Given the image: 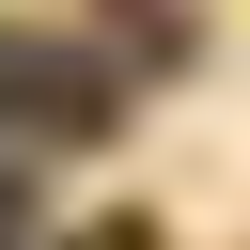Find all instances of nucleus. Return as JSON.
<instances>
[{
    "mask_svg": "<svg viewBox=\"0 0 250 250\" xmlns=\"http://www.w3.org/2000/svg\"><path fill=\"white\" fill-rule=\"evenodd\" d=\"M78 250H156V234H141V219H94V234H78Z\"/></svg>",
    "mask_w": 250,
    "mask_h": 250,
    "instance_id": "nucleus-1",
    "label": "nucleus"
}]
</instances>
